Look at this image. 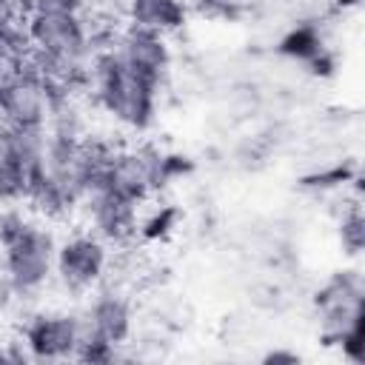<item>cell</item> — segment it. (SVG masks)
Segmentation results:
<instances>
[{
  "mask_svg": "<svg viewBox=\"0 0 365 365\" xmlns=\"http://www.w3.org/2000/svg\"><path fill=\"white\" fill-rule=\"evenodd\" d=\"M23 205L26 202L0 205L3 274L17 299H34L46 291L48 282H54L57 237Z\"/></svg>",
  "mask_w": 365,
  "mask_h": 365,
  "instance_id": "6da1fadb",
  "label": "cell"
},
{
  "mask_svg": "<svg viewBox=\"0 0 365 365\" xmlns=\"http://www.w3.org/2000/svg\"><path fill=\"white\" fill-rule=\"evenodd\" d=\"M265 359H268V362H279V359H288V362H297L299 356H297V354H285V351H277V354H268Z\"/></svg>",
  "mask_w": 365,
  "mask_h": 365,
  "instance_id": "e0dca14e",
  "label": "cell"
},
{
  "mask_svg": "<svg viewBox=\"0 0 365 365\" xmlns=\"http://www.w3.org/2000/svg\"><path fill=\"white\" fill-rule=\"evenodd\" d=\"M88 106L91 103L80 91L60 88L57 97H54V103H51L48 120H46L48 137H57V140H86L91 134Z\"/></svg>",
  "mask_w": 365,
  "mask_h": 365,
  "instance_id": "7c38bea8",
  "label": "cell"
},
{
  "mask_svg": "<svg viewBox=\"0 0 365 365\" xmlns=\"http://www.w3.org/2000/svg\"><path fill=\"white\" fill-rule=\"evenodd\" d=\"M86 0H29V14L31 11H83Z\"/></svg>",
  "mask_w": 365,
  "mask_h": 365,
  "instance_id": "2e32d148",
  "label": "cell"
},
{
  "mask_svg": "<svg viewBox=\"0 0 365 365\" xmlns=\"http://www.w3.org/2000/svg\"><path fill=\"white\" fill-rule=\"evenodd\" d=\"M0 125H6V123H3V114H0Z\"/></svg>",
  "mask_w": 365,
  "mask_h": 365,
  "instance_id": "d6986e66",
  "label": "cell"
},
{
  "mask_svg": "<svg viewBox=\"0 0 365 365\" xmlns=\"http://www.w3.org/2000/svg\"><path fill=\"white\" fill-rule=\"evenodd\" d=\"M356 3H359V0H336V6H342V9H345V6H356Z\"/></svg>",
  "mask_w": 365,
  "mask_h": 365,
  "instance_id": "ac0fdd59",
  "label": "cell"
},
{
  "mask_svg": "<svg viewBox=\"0 0 365 365\" xmlns=\"http://www.w3.org/2000/svg\"><path fill=\"white\" fill-rule=\"evenodd\" d=\"M74 211L83 220V231L94 234L108 248H123L131 240H137V228H140L137 205L128 202V200H123V197H117L114 191H108L100 182V177L80 197V202H77Z\"/></svg>",
  "mask_w": 365,
  "mask_h": 365,
  "instance_id": "52a82bcc",
  "label": "cell"
},
{
  "mask_svg": "<svg viewBox=\"0 0 365 365\" xmlns=\"http://www.w3.org/2000/svg\"><path fill=\"white\" fill-rule=\"evenodd\" d=\"M163 151L157 145H125L114 148L100 171V182L117 197L140 205L145 197L163 188L160 180Z\"/></svg>",
  "mask_w": 365,
  "mask_h": 365,
  "instance_id": "8992f818",
  "label": "cell"
},
{
  "mask_svg": "<svg viewBox=\"0 0 365 365\" xmlns=\"http://www.w3.org/2000/svg\"><path fill=\"white\" fill-rule=\"evenodd\" d=\"M317 328L325 345H339L348 334L362 331V277L359 271L331 274L314 294Z\"/></svg>",
  "mask_w": 365,
  "mask_h": 365,
  "instance_id": "3957f363",
  "label": "cell"
},
{
  "mask_svg": "<svg viewBox=\"0 0 365 365\" xmlns=\"http://www.w3.org/2000/svg\"><path fill=\"white\" fill-rule=\"evenodd\" d=\"M123 17H125V26L168 37L185 26L188 6L185 0H125Z\"/></svg>",
  "mask_w": 365,
  "mask_h": 365,
  "instance_id": "8fae6325",
  "label": "cell"
},
{
  "mask_svg": "<svg viewBox=\"0 0 365 365\" xmlns=\"http://www.w3.org/2000/svg\"><path fill=\"white\" fill-rule=\"evenodd\" d=\"M86 305L80 308L83 317L88 319V325L103 336L108 339L111 345L117 348H125L134 336V302L131 297L117 285V282H108L103 279L91 294H86Z\"/></svg>",
  "mask_w": 365,
  "mask_h": 365,
  "instance_id": "9c48e42d",
  "label": "cell"
},
{
  "mask_svg": "<svg viewBox=\"0 0 365 365\" xmlns=\"http://www.w3.org/2000/svg\"><path fill=\"white\" fill-rule=\"evenodd\" d=\"M108 51L123 66H128L131 71H137L148 80H157V83H163L165 71L171 68L168 40L163 34H154V31H145V29H134V26L117 29Z\"/></svg>",
  "mask_w": 365,
  "mask_h": 365,
  "instance_id": "30bf717a",
  "label": "cell"
},
{
  "mask_svg": "<svg viewBox=\"0 0 365 365\" xmlns=\"http://www.w3.org/2000/svg\"><path fill=\"white\" fill-rule=\"evenodd\" d=\"M57 86L31 66L0 94V114L9 128H46Z\"/></svg>",
  "mask_w": 365,
  "mask_h": 365,
  "instance_id": "ba28073f",
  "label": "cell"
},
{
  "mask_svg": "<svg viewBox=\"0 0 365 365\" xmlns=\"http://www.w3.org/2000/svg\"><path fill=\"white\" fill-rule=\"evenodd\" d=\"M160 86L163 83L131 71L108 48H103V51H94L91 63H88V71L83 77L80 94L91 106L103 108L123 128L145 131L154 123V114H157Z\"/></svg>",
  "mask_w": 365,
  "mask_h": 365,
  "instance_id": "7a4b0ae2",
  "label": "cell"
},
{
  "mask_svg": "<svg viewBox=\"0 0 365 365\" xmlns=\"http://www.w3.org/2000/svg\"><path fill=\"white\" fill-rule=\"evenodd\" d=\"M83 317L77 311H60V308H31L26 311L17 336L29 351L31 362H60L74 359L80 345Z\"/></svg>",
  "mask_w": 365,
  "mask_h": 365,
  "instance_id": "5b68a950",
  "label": "cell"
},
{
  "mask_svg": "<svg viewBox=\"0 0 365 365\" xmlns=\"http://www.w3.org/2000/svg\"><path fill=\"white\" fill-rule=\"evenodd\" d=\"M279 48H282L285 54H291L294 60L308 63V60L317 57L325 46H322V37H319V31H317L314 26H297V29H291V34L279 43Z\"/></svg>",
  "mask_w": 365,
  "mask_h": 365,
  "instance_id": "4fadbf2b",
  "label": "cell"
},
{
  "mask_svg": "<svg viewBox=\"0 0 365 365\" xmlns=\"http://www.w3.org/2000/svg\"><path fill=\"white\" fill-rule=\"evenodd\" d=\"M111 268V248L97 240L88 231H74L66 240H57V254H54V282L71 294V297H86L91 294Z\"/></svg>",
  "mask_w": 365,
  "mask_h": 365,
  "instance_id": "277c9868",
  "label": "cell"
},
{
  "mask_svg": "<svg viewBox=\"0 0 365 365\" xmlns=\"http://www.w3.org/2000/svg\"><path fill=\"white\" fill-rule=\"evenodd\" d=\"M177 220H180V211L171 208V205H163V208H157L151 217L140 220L137 234H140L143 240H163V237H168V234L177 228Z\"/></svg>",
  "mask_w": 365,
  "mask_h": 365,
  "instance_id": "9a60e30c",
  "label": "cell"
},
{
  "mask_svg": "<svg viewBox=\"0 0 365 365\" xmlns=\"http://www.w3.org/2000/svg\"><path fill=\"white\" fill-rule=\"evenodd\" d=\"M336 231H339V245L348 257H356L362 251V242H365V222H362V211H359V202L351 205L345 214L336 217Z\"/></svg>",
  "mask_w": 365,
  "mask_h": 365,
  "instance_id": "5bb4252c",
  "label": "cell"
}]
</instances>
